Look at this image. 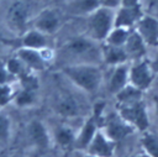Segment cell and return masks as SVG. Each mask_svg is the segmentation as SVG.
<instances>
[{"label":"cell","instance_id":"cell-1","mask_svg":"<svg viewBox=\"0 0 158 157\" xmlns=\"http://www.w3.org/2000/svg\"><path fill=\"white\" fill-rule=\"evenodd\" d=\"M58 57L63 66L70 64H99L102 61L101 45L86 35L69 38L58 51Z\"/></svg>","mask_w":158,"mask_h":157},{"label":"cell","instance_id":"cell-2","mask_svg":"<svg viewBox=\"0 0 158 157\" xmlns=\"http://www.w3.org/2000/svg\"><path fill=\"white\" fill-rule=\"evenodd\" d=\"M36 12L28 0H9L2 9L0 20L14 37H19L31 27Z\"/></svg>","mask_w":158,"mask_h":157},{"label":"cell","instance_id":"cell-3","mask_svg":"<svg viewBox=\"0 0 158 157\" xmlns=\"http://www.w3.org/2000/svg\"><path fill=\"white\" fill-rule=\"evenodd\" d=\"M60 73L74 87L86 94H95L104 80V74L99 64H70L60 68Z\"/></svg>","mask_w":158,"mask_h":157},{"label":"cell","instance_id":"cell-4","mask_svg":"<svg viewBox=\"0 0 158 157\" xmlns=\"http://www.w3.org/2000/svg\"><path fill=\"white\" fill-rule=\"evenodd\" d=\"M85 17V35L96 42H104L115 26V10L100 6Z\"/></svg>","mask_w":158,"mask_h":157},{"label":"cell","instance_id":"cell-5","mask_svg":"<svg viewBox=\"0 0 158 157\" xmlns=\"http://www.w3.org/2000/svg\"><path fill=\"white\" fill-rule=\"evenodd\" d=\"M63 25V14L58 6L51 5L38 10L31 22V27L48 35L53 36L57 33Z\"/></svg>","mask_w":158,"mask_h":157},{"label":"cell","instance_id":"cell-6","mask_svg":"<svg viewBox=\"0 0 158 157\" xmlns=\"http://www.w3.org/2000/svg\"><path fill=\"white\" fill-rule=\"evenodd\" d=\"M22 63L33 73L37 72H43L47 69L49 66L51 59L53 58L52 56V49H33V48H25V47H19L15 49V53Z\"/></svg>","mask_w":158,"mask_h":157},{"label":"cell","instance_id":"cell-7","mask_svg":"<svg viewBox=\"0 0 158 157\" xmlns=\"http://www.w3.org/2000/svg\"><path fill=\"white\" fill-rule=\"evenodd\" d=\"M118 114L131 125L135 130L146 131L149 126V117L147 112V108L143 100L136 101L130 105H118Z\"/></svg>","mask_w":158,"mask_h":157},{"label":"cell","instance_id":"cell-8","mask_svg":"<svg viewBox=\"0 0 158 157\" xmlns=\"http://www.w3.org/2000/svg\"><path fill=\"white\" fill-rule=\"evenodd\" d=\"M154 77L156 74L147 58L135 61L130 66V70H128L130 84H132L133 87L138 88L142 91L147 90L152 85Z\"/></svg>","mask_w":158,"mask_h":157},{"label":"cell","instance_id":"cell-9","mask_svg":"<svg viewBox=\"0 0 158 157\" xmlns=\"http://www.w3.org/2000/svg\"><path fill=\"white\" fill-rule=\"evenodd\" d=\"M133 126H131L120 114L117 112H112L110 114L105 122H104V134L112 140L114 142H120L122 140H125L130 134L133 132Z\"/></svg>","mask_w":158,"mask_h":157},{"label":"cell","instance_id":"cell-10","mask_svg":"<svg viewBox=\"0 0 158 157\" xmlns=\"http://www.w3.org/2000/svg\"><path fill=\"white\" fill-rule=\"evenodd\" d=\"M51 37L33 27H30L26 32H23L21 36L16 37L17 40V47H25V48H33V49H48L51 48Z\"/></svg>","mask_w":158,"mask_h":157},{"label":"cell","instance_id":"cell-11","mask_svg":"<svg viewBox=\"0 0 158 157\" xmlns=\"http://www.w3.org/2000/svg\"><path fill=\"white\" fill-rule=\"evenodd\" d=\"M27 138L38 151H46L51 145V135L41 120H32L27 125Z\"/></svg>","mask_w":158,"mask_h":157},{"label":"cell","instance_id":"cell-12","mask_svg":"<svg viewBox=\"0 0 158 157\" xmlns=\"http://www.w3.org/2000/svg\"><path fill=\"white\" fill-rule=\"evenodd\" d=\"M135 30L143 38L147 46H158V19L143 14Z\"/></svg>","mask_w":158,"mask_h":157},{"label":"cell","instance_id":"cell-13","mask_svg":"<svg viewBox=\"0 0 158 157\" xmlns=\"http://www.w3.org/2000/svg\"><path fill=\"white\" fill-rule=\"evenodd\" d=\"M143 12L141 5L138 6H123L121 5L115 10V26L135 28Z\"/></svg>","mask_w":158,"mask_h":157},{"label":"cell","instance_id":"cell-14","mask_svg":"<svg viewBox=\"0 0 158 157\" xmlns=\"http://www.w3.org/2000/svg\"><path fill=\"white\" fill-rule=\"evenodd\" d=\"M115 146H116V142L110 140L104 134V131L99 130L93 137L91 142L89 143L86 152L89 155L98 156V157H112L115 152Z\"/></svg>","mask_w":158,"mask_h":157},{"label":"cell","instance_id":"cell-15","mask_svg":"<svg viewBox=\"0 0 158 157\" xmlns=\"http://www.w3.org/2000/svg\"><path fill=\"white\" fill-rule=\"evenodd\" d=\"M111 68H112V70L107 78L106 87H107V91L110 94L116 95L120 90H122L130 83V80H128L130 66H128V63H123V64L114 66Z\"/></svg>","mask_w":158,"mask_h":157},{"label":"cell","instance_id":"cell-16","mask_svg":"<svg viewBox=\"0 0 158 157\" xmlns=\"http://www.w3.org/2000/svg\"><path fill=\"white\" fill-rule=\"evenodd\" d=\"M96 132H98V110H95V115L90 116L81 125L79 132L77 134L74 148H77V150H86Z\"/></svg>","mask_w":158,"mask_h":157},{"label":"cell","instance_id":"cell-17","mask_svg":"<svg viewBox=\"0 0 158 157\" xmlns=\"http://www.w3.org/2000/svg\"><path fill=\"white\" fill-rule=\"evenodd\" d=\"M126 54L128 57V62H135L142 58H146L147 53V43L138 35V32L133 28L123 46Z\"/></svg>","mask_w":158,"mask_h":157},{"label":"cell","instance_id":"cell-18","mask_svg":"<svg viewBox=\"0 0 158 157\" xmlns=\"http://www.w3.org/2000/svg\"><path fill=\"white\" fill-rule=\"evenodd\" d=\"M100 6V0H69L60 7H63L69 15L85 17Z\"/></svg>","mask_w":158,"mask_h":157},{"label":"cell","instance_id":"cell-19","mask_svg":"<svg viewBox=\"0 0 158 157\" xmlns=\"http://www.w3.org/2000/svg\"><path fill=\"white\" fill-rule=\"evenodd\" d=\"M101 56H102V62L110 67L128 63V57H127L123 47L102 43L101 45Z\"/></svg>","mask_w":158,"mask_h":157},{"label":"cell","instance_id":"cell-20","mask_svg":"<svg viewBox=\"0 0 158 157\" xmlns=\"http://www.w3.org/2000/svg\"><path fill=\"white\" fill-rule=\"evenodd\" d=\"M77 134L74 130L67 125H59L54 129L53 132V140L59 146L62 150H68V148H74Z\"/></svg>","mask_w":158,"mask_h":157},{"label":"cell","instance_id":"cell-21","mask_svg":"<svg viewBox=\"0 0 158 157\" xmlns=\"http://www.w3.org/2000/svg\"><path fill=\"white\" fill-rule=\"evenodd\" d=\"M57 112L63 117H74L79 114V104L70 94H63L56 103Z\"/></svg>","mask_w":158,"mask_h":157},{"label":"cell","instance_id":"cell-22","mask_svg":"<svg viewBox=\"0 0 158 157\" xmlns=\"http://www.w3.org/2000/svg\"><path fill=\"white\" fill-rule=\"evenodd\" d=\"M37 98H38V88L20 85V89L16 90L12 101L19 108H30L36 104Z\"/></svg>","mask_w":158,"mask_h":157},{"label":"cell","instance_id":"cell-23","mask_svg":"<svg viewBox=\"0 0 158 157\" xmlns=\"http://www.w3.org/2000/svg\"><path fill=\"white\" fill-rule=\"evenodd\" d=\"M142 90L133 87L132 84H127L122 90H120L115 96L118 103V105H130L136 101L142 100Z\"/></svg>","mask_w":158,"mask_h":157},{"label":"cell","instance_id":"cell-24","mask_svg":"<svg viewBox=\"0 0 158 157\" xmlns=\"http://www.w3.org/2000/svg\"><path fill=\"white\" fill-rule=\"evenodd\" d=\"M132 30L133 28H126V27H116V26H114V28L110 31V33L107 35V37L105 38V41L102 43L111 45V46L123 47Z\"/></svg>","mask_w":158,"mask_h":157},{"label":"cell","instance_id":"cell-25","mask_svg":"<svg viewBox=\"0 0 158 157\" xmlns=\"http://www.w3.org/2000/svg\"><path fill=\"white\" fill-rule=\"evenodd\" d=\"M141 145L149 157H158V135L143 131V135L141 137Z\"/></svg>","mask_w":158,"mask_h":157},{"label":"cell","instance_id":"cell-26","mask_svg":"<svg viewBox=\"0 0 158 157\" xmlns=\"http://www.w3.org/2000/svg\"><path fill=\"white\" fill-rule=\"evenodd\" d=\"M11 137V120L0 111V143H7Z\"/></svg>","mask_w":158,"mask_h":157},{"label":"cell","instance_id":"cell-27","mask_svg":"<svg viewBox=\"0 0 158 157\" xmlns=\"http://www.w3.org/2000/svg\"><path fill=\"white\" fill-rule=\"evenodd\" d=\"M16 90H14L12 84H4L0 85V108L7 105L14 100Z\"/></svg>","mask_w":158,"mask_h":157},{"label":"cell","instance_id":"cell-28","mask_svg":"<svg viewBox=\"0 0 158 157\" xmlns=\"http://www.w3.org/2000/svg\"><path fill=\"white\" fill-rule=\"evenodd\" d=\"M16 37H14L9 31L7 28L5 27V25L2 23V21L0 20V54L1 52L7 48L9 46L12 45V40H15Z\"/></svg>","mask_w":158,"mask_h":157},{"label":"cell","instance_id":"cell-29","mask_svg":"<svg viewBox=\"0 0 158 157\" xmlns=\"http://www.w3.org/2000/svg\"><path fill=\"white\" fill-rule=\"evenodd\" d=\"M17 79L9 72L5 62H1L0 61V85H4V84H14Z\"/></svg>","mask_w":158,"mask_h":157},{"label":"cell","instance_id":"cell-30","mask_svg":"<svg viewBox=\"0 0 158 157\" xmlns=\"http://www.w3.org/2000/svg\"><path fill=\"white\" fill-rule=\"evenodd\" d=\"M100 4H101V6H105V7L116 10L117 7L121 6L122 0H100Z\"/></svg>","mask_w":158,"mask_h":157},{"label":"cell","instance_id":"cell-31","mask_svg":"<svg viewBox=\"0 0 158 157\" xmlns=\"http://www.w3.org/2000/svg\"><path fill=\"white\" fill-rule=\"evenodd\" d=\"M148 61H149V64H151V67H152L154 74L158 75V52H157L151 59H148Z\"/></svg>","mask_w":158,"mask_h":157},{"label":"cell","instance_id":"cell-32","mask_svg":"<svg viewBox=\"0 0 158 157\" xmlns=\"http://www.w3.org/2000/svg\"><path fill=\"white\" fill-rule=\"evenodd\" d=\"M123 6H138L141 5V0H122Z\"/></svg>","mask_w":158,"mask_h":157},{"label":"cell","instance_id":"cell-33","mask_svg":"<svg viewBox=\"0 0 158 157\" xmlns=\"http://www.w3.org/2000/svg\"><path fill=\"white\" fill-rule=\"evenodd\" d=\"M67 1H69V0H49V2H51L52 5H54V6H62V5H64Z\"/></svg>","mask_w":158,"mask_h":157},{"label":"cell","instance_id":"cell-34","mask_svg":"<svg viewBox=\"0 0 158 157\" xmlns=\"http://www.w3.org/2000/svg\"><path fill=\"white\" fill-rule=\"evenodd\" d=\"M153 104H154V110H156V114L158 116V94L153 96Z\"/></svg>","mask_w":158,"mask_h":157},{"label":"cell","instance_id":"cell-35","mask_svg":"<svg viewBox=\"0 0 158 157\" xmlns=\"http://www.w3.org/2000/svg\"><path fill=\"white\" fill-rule=\"evenodd\" d=\"M132 157H149L146 152H143V153H136V155H133Z\"/></svg>","mask_w":158,"mask_h":157},{"label":"cell","instance_id":"cell-36","mask_svg":"<svg viewBox=\"0 0 158 157\" xmlns=\"http://www.w3.org/2000/svg\"><path fill=\"white\" fill-rule=\"evenodd\" d=\"M84 157H98V156H93V155H89V153H86Z\"/></svg>","mask_w":158,"mask_h":157},{"label":"cell","instance_id":"cell-37","mask_svg":"<svg viewBox=\"0 0 158 157\" xmlns=\"http://www.w3.org/2000/svg\"><path fill=\"white\" fill-rule=\"evenodd\" d=\"M15 157H25V156H15Z\"/></svg>","mask_w":158,"mask_h":157},{"label":"cell","instance_id":"cell-38","mask_svg":"<svg viewBox=\"0 0 158 157\" xmlns=\"http://www.w3.org/2000/svg\"><path fill=\"white\" fill-rule=\"evenodd\" d=\"M43 1H49V0H43Z\"/></svg>","mask_w":158,"mask_h":157},{"label":"cell","instance_id":"cell-39","mask_svg":"<svg viewBox=\"0 0 158 157\" xmlns=\"http://www.w3.org/2000/svg\"><path fill=\"white\" fill-rule=\"evenodd\" d=\"M0 2H1V0H0Z\"/></svg>","mask_w":158,"mask_h":157}]
</instances>
